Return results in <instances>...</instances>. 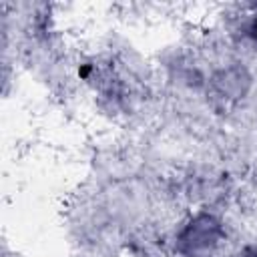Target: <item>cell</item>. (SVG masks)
Wrapping results in <instances>:
<instances>
[{
  "mask_svg": "<svg viewBox=\"0 0 257 257\" xmlns=\"http://www.w3.org/2000/svg\"><path fill=\"white\" fill-rule=\"evenodd\" d=\"M221 237V225L211 215H199L195 217L179 235L177 247L181 253L189 257H203L219 243Z\"/></svg>",
  "mask_w": 257,
  "mask_h": 257,
  "instance_id": "1",
  "label": "cell"
},
{
  "mask_svg": "<svg viewBox=\"0 0 257 257\" xmlns=\"http://www.w3.org/2000/svg\"><path fill=\"white\" fill-rule=\"evenodd\" d=\"M249 32H251V36H253V38L257 40V20H255V22L251 24V28H249Z\"/></svg>",
  "mask_w": 257,
  "mask_h": 257,
  "instance_id": "2",
  "label": "cell"
}]
</instances>
